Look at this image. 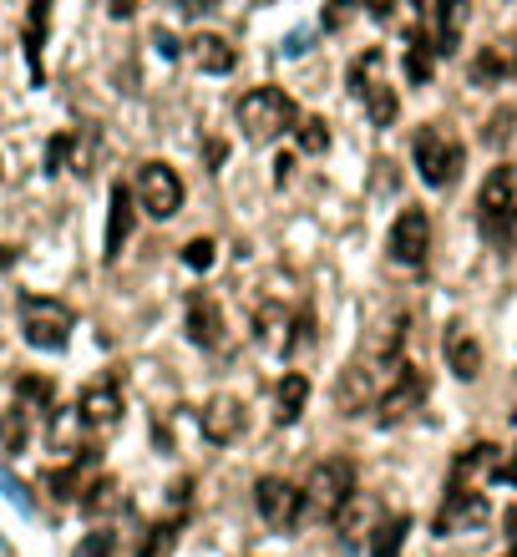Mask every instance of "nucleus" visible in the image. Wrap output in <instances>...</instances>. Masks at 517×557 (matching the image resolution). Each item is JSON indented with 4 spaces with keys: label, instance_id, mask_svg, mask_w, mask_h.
<instances>
[{
    "label": "nucleus",
    "instance_id": "1",
    "mask_svg": "<svg viewBox=\"0 0 517 557\" xmlns=\"http://www.w3.org/2000/svg\"><path fill=\"white\" fill-rule=\"evenodd\" d=\"M411 157H416V173L426 188H452L462 178V163H467V147L452 127H441V122H426L411 142Z\"/></svg>",
    "mask_w": 517,
    "mask_h": 557
},
{
    "label": "nucleus",
    "instance_id": "2",
    "mask_svg": "<svg viewBox=\"0 0 517 557\" xmlns=\"http://www.w3.org/2000/svg\"><path fill=\"white\" fill-rule=\"evenodd\" d=\"M294 122H300V107H294V97L284 87H254L239 102V127L254 147H269L274 137L294 132Z\"/></svg>",
    "mask_w": 517,
    "mask_h": 557
},
{
    "label": "nucleus",
    "instance_id": "3",
    "mask_svg": "<svg viewBox=\"0 0 517 557\" xmlns=\"http://www.w3.org/2000/svg\"><path fill=\"white\" fill-rule=\"evenodd\" d=\"M71 330H77V314H71L66 299H51V294H26L21 299V335H26V345L66 350Z\"/></svg>",
    "mask_w": 517,
    "mask_h": 557
},
{
    "label": "nucleus",
    "instance_id": "4",
    "mask_svg": "<svg viewBox=\"0 0 517 557\" xmlns=\"http://www.w3.org/2000/svg\"><path fill=\"white\" fill-rule=\"evenodd\" d=\"M300 497H305V517H310V522L335 517V512L355 497V461H350V456L320 461V466L310 471V487H305Z\"/></svg>",
    "mask_w": 517,
    "mask_h": 557
},
{
    "label": "nucleus",
    "instance_id": "5",
    "mask_svg": "<svg viewBox=\"0 0 517 557\" xmlns=\"http://www.w3.org/2000/svg\"><path fill=\"white\" fill-rule=\"evenodd\" d=\"M132 198H137V208H142L147 218L168 223V218L183 213V178H178L168 163H142V168H137Z\"/></svg>",
    "mask_w": 517,
    "mask_h": 557
},
{
    "label": "nucleus",
    "instance_id": "6",
    "mask_svg": "<svg viewBox=\"0 0 517 557\" xmlns=\"http://www.w3.org/2000/svg\"><path fill=\"white\" fill-rule=\"evenodd\" d=\"M386 254H391V264H401V269H421V264H426V254H431V218H426V208L406 203V208L396 213L391 238H386Z\"/></svg>",
    "mask_w": 517,
    "mask_h": 557
},
{
    "label": "nucleus",
    "instance_id": "7",
    "mask_svg": "<svg viewBox=\"0 0 517 557\" xmlns=\"http://www.w3.org/2000/svg\"><path fill=\"white\" fill-rule=\"evenodd\" d=\"M421 401H426V375L416 370V365H396V375L386 380V390H381V401H376V421L381 426H401L406 416H416L421 411Z\"/></svg>",
    "mask_w": 517,
    "mask_h": 557
},
{
    "label": "nucleus",
    "instance_id": "8",
    "mask_svg": "<svg viewBox=\"0 0 517 557\" xmlns=\"http://www.w3.org/2000/svg\"><path fill=\"white\" fill-rule=\"evenodd\" d=\"M254 507H259V517H264L274 532H294V527L305 522V497H300V487H289L284 476H259Z\"/></svg>",
    "mask_w": 517,
    "mask_h": 557
},
{
    "label": "nucleus",
    "instance_id": "9",
    "mask_svg": "<svg viewBox=\"0 0 517 557\" xmlns=\"http://www.w3.org/2000/svg\"><path fill=\"white\" fill-rule=\"evenodd\" d=\"M381 390H386V375L381 370H371L365 360H350L340 370V380H335V406H340V416H365V411L381 401Z\"/></svg>",
    "mask_w": 517,
    "mask_h": 557
},
{
    "label": "nucleus",
    "instance_id": "10",
    "mask_svg": "<svg viewBox=\"0 0 517 557\" xmlns=\"http://www.w3.org/2000/svg\"><path fill=\"white\" fill-rule=\"evenodd\" d=\"M487 522V497L477 492V487H447V502H441V512H436V537H457V532H472V527H482Z\"/></svg>",
    "mask_w": 517,
    "mask_h": 557
},
{
    "label": "nucleus",
    "instance_id": "11",
    "mask_svg": "<svg viewBox=\"0 0 517 557\" xmlns=\"http://www.w3.org/2000/svg\"><path fill=\"white\" fill-rule=\"evenodd\" d=\"M198 431H203V441H213V446L239 441V436H244V401H239V395H213V401H203Z\"/></svg>",
    "mask_w": 517,
    "mask_h": 557
},
{
    "label": "nucleus",
    "instance_id": "12",
    "mask_svg": "<svg viewBox=\"0 0 517 557\" xmlns=\"http://www.w3.org/2000/svg\"><path fill=\"white\" fill-rule=\"evenodd\" d=\"M132 218H137V198L127 183H112V203H107V244H102V259L117 264V254L127 249L132 238Z\"/></svg>",
    "mask_w": 517,
    "mask_h": 557
},
{
    "label": "nucleus",
    "instance_id": "13",
    "mask_svg": "<svg viewBox=\"0 0 517 557\" xmlns=\"http://www.w3.org/2000/svg\"><path fill=\"white\" fill-rule=\"evenodd\" d=\"M188 340L203 345V350L224 345V309H218L213 294H193L188 299Z\"/></svg>",
    "mask_w": 517,
    "mask_h": 557
},
{
    "label": "nucleus",
    "instance_id": "14",
    "mask_svg": "<svg viewBox=\"0 0 517 557\" xmlns=\"http://www.w3.org/2000/svg\"><path fill=\"white\" fill-rule=\"evenodd\" d=\"M497 471H502V451H497L492 441H477V446H467V451L457 456L452 482H457V487H477V482H497Z\"/></svg>",
    "mask_w": 517,
    "mask_h": 557
},
{
    "label": "nucleus",
    "instance_id": "15",
    "mask_svg": "<svg viewBox=\"0 0 517 557\" xmlns=\"http://www.w3.org/2000/svg\"><path fill=\"white\" fill-rule=\"evenodd\" d=\"M77 406H82V416H87V426H92V431H112V426L122 421V390H117L112 380L87 385Z\"/></svg>",
    "mask_w": 517,
    "mask_h": 557
},
{
    "label": "nucleus",
    "instance_id": "16",
    "mask_svg": "<svg viewBox=\"0 0 517 557\" xmlns=\"http://www.w3.org/2000/svg\"><path fill=\"white\" fill-rule=\"evenodd\" d=\"M441 350H447V365H452L457 380H477L482 375V345H477V335L467 325H452L447 340H441Z\"/></svg>",
    "mask_w": 517,
    "mask_h": 557
},
{
    "label": "nucleus",
    "instance_id": "17",
    "mask_svg": "<svg viewBox=\"0 0 517 557\" xmlns=\"http://www.w3.org/2000/svg\"><path fill=\"white\" fill-rule=\"evenodd\" d=\"M507 76H517V41L482 46L477 61H472V82L477 87H492V82H507Z\"/></svg>",
    "mask_w": 517,
    "mask_h": 557
},
{
    "label": "nucleus",
    "instance_id": "18",
    "mask_svg": "<svg viewBox=\"0 0 517 557\" xmlns=\"http://www.w3.org/2000/svg\"><path fill=\"white\" fill-rule=\"evenodd\" d=\"M92 426H87V416H82V406H56L51 411V426H46V441H51V451H66V456H77L82 451V436H87Z\"/></svg>",
    "mask_w": 517,
    "mask_h": 557
},
{
    "label": "nucleus",
    "instance_id": "19",
    "mask_svg": "<svg viewBox=\"0 0 517 557\" xmlns=\"http://www.w3.org/2000/svg\"><path fill=\"white\" fill-rule=\"evenodd\" d=\"M254 335H259V345L274 350V355L294 350V320L284 314V304H259V314H254Z\"/></svg>",
    "mask_w": 517,
    "mask_h": 557
},
{
    "label": "nucleus",
    "instance_id": "20",
    "mask_svg": "<svg viewBox=\"0 0 517 557\" xmlns=\"http://www.w3.org/2000/svg\"><path fill=\"white\" fill-rule=\"evenodd\" d=\"M188 46H193V61H198V71H208V76H229V71L239 66V51H234L224 36H213V31H198Z\"/></svg>",
    "mask_w": 517,
    "mask_h": 557
},
{
    "label": "nucleus",
    "instance_id": "21",
    "mask_svg": "<svg viewBox=\"0 0 517 557\" xmlns=\"http://www.w3.org/2000/svg\"><path fill=\"white\" fill-rule=\"evenodd\" d=\"M467 11L472 0H436V56H452L457 41H462V26H467Z\"/></svg>",
    "mask_w": 517,
    "mask_h": 557
},
{
    "label": "nucleus",
    "instance_id": "22",
    "mask_svg": "<svg viewBox=\"0 0 517 557\" xmlns=\"http://www.w3.org/2000/svg\"><path fill=\"white\" fill-rule=\"evenodd\" d=\"M512 203H517V173L502 163V168L487 173V183H482V193H477V218H492V213H502V208H512Z\"/></svg>",
    "mask_w": 517,
    "mask_h": 557
},
{
    "label": "nucleus",
    "instance_id": "23",
    "mask_svg": "<svg viewBox=\"0 0 517 557\" xmlns=\"http://www.w3.org/2000/svg\"><path fill=\"white\" fill-rule=\"evenodd\" d=\"M31 406H21V401H11L6 411H0V451L6 456H21L26 446H31Z\"/></svg>",
    "mask_w": 517,
    "mask_h": 557
},
{
    "label": "nucleus",
    "instance_id": "24",
    "mask_svg": "<svg viewBox=\"0 0 517 557\" xmlns=\"http://www.w3.org/2000/svg\"><path fill=\"white\" fill-rule=\"evenodd\" d=\"M274 416H279V426H294L305 416V406H310V380L305 375H284L279 380V395H274Z\"/></svg>",
    "mask_w": 517,
    "mask_h": 557
},
{
    "label": "nucleus",
    "instance_id": "25",
    "mask_svg": "<svg viewBox=\"0 0 517 557\" xmlns=\"http://www.w3.org/2000/svg\"><path fill=\"white\" fill-rule=\"evenodd\" d=\"M406 532H411V517H406V512L381 517V522H376V532H371V557H401Z\"/></svg>",
    "mask_w": 517,
    "mask_h": 557
},
{
    "label": "nucleus",
    "instance_id": "26",
    "mask_svg": "<svg viewBox=\"0 0 517 557\" xmlns=\"http://www.w3.org/2000/svg\"><path fill=\"white\" fill-rule=\"evenodd\" d=\"M82 512L87 517H107V512H117L122 507V487H117V476H97L92 487H82Z\"/></svg>",
    "mask_w": 517,
    "mask_h": 557
},
{
    "label": "nucleus",
    "instance_id": "27",
    "mask_svg": "<svg viewBox=\"0 0 517 557\" xmlns=\"http://www.w3.org/2000/svg\"><path fill=\"white\" fill-rule=\"evenodd\" d=\"M436 46L426 41V31H416V36H406V76H411V82L416 87H426L431 82V71H436Z\"/></svg>",
    "mask_w": 517,
    "mask_h": 557
},
{
    "label": "nucleus",
    "instance_id": "28",
    "mask_svg": "<svg viewBox=\"0 0 517 557\" xmlns=\"http://www.w3.org/2000/svg\"><path fill=\"white\" fill-rule=\"evenodd\" d=\"M16 401L31 411H46L56 401V380L51 375H16Z\"/></svg>",
    "mask_w": 517,
    "mask_h": 557
},
{
    "label": "nucleus",
    "instance_id": "29",
    "mask_svg": "<svg viewBox=\"0 0 517 557\" xmlns=\"http://www.w3.org/2000/svg\"><path fill=\"white\" fill-rule=\"evenodd\" d=\"M365 112H371V122H376V127H391V122H396V112H401V97H396V87L376 82L371 92H365Z\"/></svg>",
    "mask_w": 517,
    "mask_h": 557
},
{
    "label": "nucleus",
    "instance_id": "30",
    "mask_svg": "<svg viewBox=\"0 0 517 557\" xmlns=\"http://www.w3.org/2000/svg\"><path fill=\"white\" fill-rule=\"evenodd\" d=\"M294 142H300V152L320 157L330 147V122L325 117H300V122H294Z\"/></svg>",
    "mask_w": 517,
    "mask_h": 557
},
{
    "label": "nucleus",
    "instance_id": "31",
    "mask_svg": "<svg viewBox=\"0 0 517 557\" xmlns=\"http://www.w3.org/2000/svg\"><path fill=\"white\" fill-rule=\"evenodd\" d=\"M178 517H168V522H153V527H147V537H142V552L137 557H168L173 552V542H178Z\"/></svg>",
    "mask_w": 517,
    "mask_h": 557
},
{
    "label": "nucleus",
    "instance_id": "32",
    "mask_svg": "<svg viewBox=\"0 0 517 557\" xmlns=\"http://www.w3.org/2000/svg\"><path fill=\"white\" fill-rule=\"evenodd\" d=\"M376 71H381V51H365V56H355V61H350V76H345L350 92H355V97H365V92L376 87Z\"/></svg>",
    "mask_w": 517,
    "mask_h": 557
},
{
    "label": "nucleus",
    "instance_id": "33",
    "mask_svg": "<svg viewBox=\"0 0 517 557\" xmlns=\"http://www.w3.org/2000/svg\"><path fill=\"white\" fill-rule=\"evenodd\" d=\"M213 259H218V244H213V238H188V244H183V264H188L193 274H208Z\"/></svg>",
    "mask_w": 517,
    "mask_h": 557
},
{
    "label": "nucleus",
    "instance_id": "34",
    "mask_svg": "<svg viewBox=\"0 0 517 557\" xmlns=\"http://www.w3.org/2000/svg\"><path fill=\"white\" fill-rule=\"evenodd\" d=\"M330 522L340 527V537H350V542H355V537L365 532V512H360V497H350V502H345V507H340V512L330 517Z\"/></svg>",
    "mask_w": 517,
    "mask_h": 557
},
{
    "label": "nucleus",
    "instance_id": "35",
    "mask_svg": "<svg viewBox=\"0 0 517 557\" xmlns=\"http://www.w3.org/2000/svg\"><path fill=\"white\" fill-rule=\"evenodd\" d=\"M512 122H517V107H497V112H492V122L482 127V137H487L492 147H502V142L512 137Z\"/></svg>",
    "mask_w": 517,
    "mask_h": 557
},
{
    "label": "nucleus",
    "instance_id": "36",
    "mask_svg": "<svg viewBox=\"0 0 517 557\" xmlns=\"http://www.w3.org/2000/svg\"><path fill=\"white\" fill-rule=\"evenodd\" d=\"M360 6H365V0H325V31H340Z\"/></svg>",
    "mask_w": 517,
    "mask_h": 557
},
{
    "label": "nucleus",
    "instance_id": "37",
    "mask_svg": "<svg viewBox=\"0 0 517 557\" xmlns=\"http://www.w3.org/2000/svg\"><path fill=\"white\" fill-rule=\"evenodd\" d=\"M66 152H71V137H66V132H56V137L46 142V173H61Z\"/></svg>",
    "mask_w": 517,
    "mask_h": 557
},
{
    "label": "nucleus",
    "instance_id": "38",
    "mask_svg": "<svg viewBox=\"0 0 517 557\" xmlns=\"http://www.w3.org/2000/svg\"><path fill=\"white\" fill-rule=\"evenodd\" d=\"M26 6H31V11H26V26L46 36V26H51V6H56V0H26Z\"/></svg>",
    "mask_w": 517,
    "mask_h": 557
},
{
    "label": "nucleus",
    "instance_id": "39",
    "mask_svg": "<svg viewBox=\"0 0 517 557\" xmlns=\"http://www.w3.org/2000/svg\"><path fill=\"white\" fill-rule=\"evenodd\" d=\"M77 557H112V532H92V537L77 547Z\"/></svg>",
    "mask_w": 517,
    "mask_h": 557
},
{
    "label": "nucleus",
    "instance_id": "40",
    "mask_svg": "<svg viewBox=\"0 0 517 557\" xmlns=\"http://www.w3.org/2000/svg\"><path fill=\"white\" fill-rule=\"evenodd\" d=\"M168 6L178 16H208V11H218V0H168Z\"/></svg>",
    "mask_w": 517,
    "mask_h": 557
},
{
    "label": "nucleus",
    "instance_id": "41",
    "mask_svg": "<svg viewBox=\"0 0 517 557\" xmlns=\"http://www.w3.org/2000/svg\"><path fill=\"white\" fill-rule=\"evenodd\" d=\"M0 492H6V497H11L21 512H31V497H26V487L16 482V476H0Z\"/></svg>",
    "mask_w": 517,
    "mask_h": 557
},
{
    "label": "nucleus",
    "instance_id": "42",
    "mask_svg": "<svg viewBox=\"0 0 517 557\" xmlns=\"http://www.w3.org/2000/svg\"><path fill=\"white\" fill-rule=\"evenodd\" d=\"M137 6H142V0H107V11H112L117 21H127V16H137Z\"/></svg>",
    "mask_w": 517,
    "mask_h": 557
},
{
    "label": "nucleus",
    "instance_id": "43",
    "mask_svg": "<svg viewBox=\"0 0 517 557\" xmlns=\"http://www.w3.org/2000/svg\"><path fill=\"white\" fill-rule=\"evenodd\" d=\"M153 46H158L163 56H178V41H173L168 31H153Z\"/></svg>",
    "mask_w": 517,
    "mask_h": 557
},
{
    "label": "nucleus",
    "instance_id": "44",
    "mask_svg": "<svg viewBox=\"0 0 517 557\" xmlns=\"http://www.w3.org/2000/svg\"><path fill=\"white\" fill-rule=\"evenodd\" d=\"M11 264H16V249H6V244H0V274H6Z\"/></svg>",
    "mask_w": 517,
    "mask_h": 557
},
{
    "label": "nucleus",
    "instance_id": "45",
    "mask_svg": "<svg viewBox=\"0 0 517 557\" xmlns=\"http://www.w3.org/2000/svg\"><path fill=\"white\" fill-rule=\"evenodd\" d=\"M0 168H6V163H0Z\"/></svg>",
    "mask_w": 517,
    "mask_h": 557
}]
</instances>
